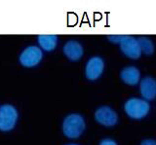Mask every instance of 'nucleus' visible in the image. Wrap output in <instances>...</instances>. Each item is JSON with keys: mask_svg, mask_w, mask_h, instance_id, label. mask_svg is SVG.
<instances>
[{"mask_svg": "<svg viewBox=\"0 0 156 145\" xmlns=\"http://www.w3.org/2000/svg\"><path fill=\"white\" fill-rule=\"evenodd\" d=\"M43 57L42 50L37 46L26 48L20 55V62L24 67H34L41 61Z\"/></svg>", "mask_w": 156, "mask_h": 145, "instance_id": "obj_4", "label": "nucleus"}, {"mask_svg": "<svg viewBox=\"0 0 156 145\" xmlns=\"http://www.w3.org/2000/svg\"><path fill=\"white\" fill-rule=\"evenodd\" d=\"M66 145H78V144H75V143H69V144H66Z\"/></svg>", "mask_w": 156, "mask_h": 145, "instance_id": "obj_16", "label": "nucleus"}, {"mask_svg": "<svg viewBox=\"0 0 156 145\" xmlns=\"http://www.w3.org/2000/svg\"><path fill=\"white\" fill-rule=\"evenodd\" d=\"M95 119L105 127H113L118 122V116L109 106H101L95 112Z\"/></svg>", "mask_w": 156, "mask_h": 145, "instance_id": "obj_5", "label": "nucleus"}, {"mask_svg": "<svg viewBox=\"0 0 156 145\" xmlns=\"http://www.w3.org/2000/svg\"><path fill=\"white\" fill-rule=\"evenodd\" d=\"M18 110L11 104H4L0 107V130L10 132L12 130L18 121Z\"/></svg>", "mask_w": 156, "mask_h": 145, "instance_id": "obj_3", "label": "nucleus"}, {"mask_svg": "<svg viewBox=\"0 0 156 145\" xmlns=\"http://www.w3.org/2000/svg\"><path fill=\"white\" fill-rule=\"evenodd\" d=\"M86 128L85 120L80 114L67 115L62 123V133L68 138H78L84 133Z\"/></svg>", "mask_w": 156, "mask_h": 145, "instance_id": "obj_1", "label": "nucleus"}, {"mask_svg": "<svg viewBox=\"0 0 156 145\" xmlns=\"http://www.w3.org/2000/svg\"><path fill=\"white\" fill-rule=\"evenodd\" d=\"M140 145H156V141L153 139H144L141 141Z\"/></svg>", "mask_w": 156, "mask_h": 145, "instance_id": "obj_15", "label": "nucleus"}, {"mask_svg": "<svg viewBox=\"0 0 156 145\" xmlns=\"http://www.w3.org/2000/svg\"><path fill=\"white\" fill-rule=\"evenodd\" d=\"M140 91L145 100H152L156 98V80L152 77H144L140 83Z\"/></svg>", "mask_w": 156, "mask_h": 145, "instance_id": "obj_8", "label": "nucleus"}, {"mask_svg": "<svg viewBox=\"0 0 156 145\" xmlns=\"http://www.w3.org/2000/svg\"><path fill=\"white\" fill-rule=\"evenodd\" d=\"M120 77L125 84L130 85V86H135L138 84L140 81V72L135 66H128V67H125V68L121 71Z\"/></svg>", "mask_w": 156, "mask_h": 145, "instance_id": "obj_10", "label": "nucleus"}, {"mask_svg": "<svg viewBox=\"0 0 156 145\" xmlns=\"http://www.w3.org/2000/svg\"><path fill=\"white\" fill-rule=\"evenodd\" d=\"M105 69V62L100 57H94L88 60L85 68V75L87 79L91 81L100 78Z\"/></svg>", "mask_w": 156, "mask_h": 145, "instance_id": "obj_7", "label": "nucleus"}, {"mask_svg": "<svg viewBox=\"0 0 156 145\" xmlns=\"http://www.w3.org/2000/svg\"><path fill=\"white\" fill-rule=\"evenodd\" d=\"M121 51L123 52V54L127 56L130 59H139L141 55V51L139 45L138 39H136L133 36L124 35V38L119 43Z\"/></svg>", "mask_w": 156, "mask_h": 145, "instance_id": "obj_6", "label": "nucleus"}, {"mask_svg": "<svg viewBox=\"0 0 156 145\" xmlns=\"http://www.w3.org/2000/svg\"><path fill=\"white\" fill-rule=\"evenodd\" d=\"M150 109L149 103L145 99L132 98L125 102L124 110L126 114L132 119H143L148 114Z\"/></svg>", "mask_w": 156, "mask_h": 145, "instance_id": "obj_2", "label": "nucleus"}, {"mask_svg": "<svg viewBox=\"0 0 156 145\" xmlns=\"http://www.w3.org/2000/svg\"><path fill=\"white\" fill-rule=\"evenodd\" d=\"M100 145H117V143L114 141L113 139L105 138V139H102L101 141L100 142Z\"/></svg>", "mask_w": 156, "mask_h": 145, "instance_id": "obj_14", "label": "nucleus"}, {"mask_svg": "<svg viewBox=\"0 0 156 145\" xmlns=\"http://www.w3.org/2000/svg\"><path fill=\"white\" fill-rule=\"evenodd\" d=\"M83 47L77 41L70 40L66 42L63 46V54L71 61H76L80 60L83 56Z\"/></svg>", "mask_w": 156, "mask_h": 145, "instance_id": "obj_9", "label": "nucleus"}, {"mask_svg": "<svg viewBox=\"0 0 156 145\" xmlns=\"http://www.w3.org/2000/svg\"><path fill=\"white\" fill-rule=\"evenodd\" d=\"M123 38H124V35H110V36H108V39L111 42H114V43H120Z\"/></svg>", "mask_w": 156, "mask_h": 145, "instance_id": "obj_13", "label": "nucleus"}, {"mask_svg": "<svg viewBox=\"0 0 156 145\" xmlns=\"http://www.w3.org/2000/svg\"><path fill=\"white\" fill-rule=\"evenodd\" d=\"M38 43L43 50L51 52L56 48L58 43V37L56 35H39Z\"/></svg>", "mask_w": 156, "mask_h": 145, "instance_id": "obj_11", "label": "nucleus"}, {"mask_svg": "<svg viewBox=\"0 0 156 145\" xmlns=\"http://www.w3.org/2000/svg\"><path fill=\"white\" fill-rule=\"evenodd\" d=\"M138 42H139V45H140L141 53H144V54L147 55V56L153 54L154 46H153L152 41H151L149 38H147V37H140L138 39Z\"/></svg>", "mask_w": 156, "mask_h": 145, "instance_id": "obj_12", "label": "nucleus"}]
</instances>
